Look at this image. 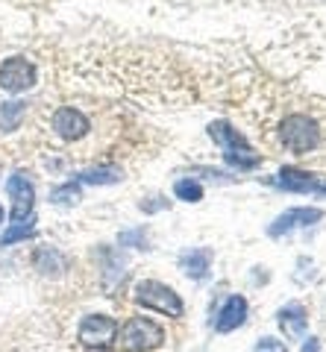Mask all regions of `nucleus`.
<instances>
[{
    "label": "nucleus",
    "mask_w": 326,
    "mask_h": 352,
    "mask_svg": "<svg viewBox=\"0 0 326 352\" xmlns=\"http://www.w3.org/2000/svg\"><path fill=\"white\" fill-rule=\"evenodd\" d=\"M209 135H212L215 144L221 147L224 162L230 164V168H235V170H253V168H259L262 156L250 147V141L232 124H226V120H212V124H209Z\"/></svg>",
    "instance_id": "1"
},
{
    "label": "nucleus",
    "mask_w": 326,
    "mask_h": 352,
    "mask_svg": "<svg viewBox=\"0 0 326 352\" xmlns=\"http://www.w3.org/2000/svg\"><path fill=\"white\" fill-rule=\"evenodd\" d=\"M320 138H323L320 124L314 118L303 115V112L288 115L279 124V141H282V147H285L288 153H294V156H309L312 150L320 147Z\"/></svg>",
    "instance_id": "2"
},
{
    "label": "nucleus",
    "mask_w": 326,
    "mask_h": 352,
    "mask_svg": "<svg viewBox=\"0 0 326 352\" xmlns=\"http://www.w3.org/2000/svg\"><path fill=\"white\" fill-rule=\"evenodd\" d=\"M135 302L144 305V308H153L159 314H168V317H182L186 314V305H182L180 294L171 288L165 282H156V279H144L135 285Z\"/></svg>",
    "instance_id": "3"
},
{
    "label": "nucleus",
    "mask_w": 326,
    "mask_h": 352,
    "mask_svg": "<svg viewBox=\"0 0 326 352\" xmlns=\"http://www.w3.org/2000/svg\"><path fill=\"white\" fill-rule=\"evenodd\" d=\"M165 340V329L153 323L150 317H129L121 329V346L129 352H144V349H159Z\"/></svg>",
    "instance_id": "4"
},
{
    "label": "nucleus",
    "mask_w": 326,
    "mask_h": 352,
    "mask_svg": "<svg viewBox=\"0 0 326 352\" xmlns=\"http://www.w3.org/2000/svg\"><path fill=\"white\" fill-rule=\"evenodd\" d=\"M80 344L89 349H106L115 344L118 338V323L109 314H85L80 323Z\"/></svg>",
    "instance_id": "5"
},
{
    "label": "nucleus",
    "mask_w": 326,
    "mask_h": 352,
    "mask_svg": "<svg viewBox=\"0 0 326 352\" xmlns=\"http://www.w3.org/2000/svg\"><path fill=\"white\" fill-rule=\"evenodd\" d=\"M36 85V65L27 56H12L0 65V88L6 94H21Z\"/></svg>",
    "instance_id": "6"
},
{
    "label": "nucleus",
    "mask_w": 326,
    "mask_h": 352,
    "mask_svg": "<svg viewBox=\"0 0 326 352\" xmlns=\"http://www.w3.org/2000/svg\"><path fill=\"white\" fill-rule=\"evenodd\" d=\"M50 126L62 141H83L91 132V120L85 118V112H80V109L59 106L50 118Z\"/></svg>",
    "instance_id": "7"
},
{
    "label": "nucleus",
    "mask_w": 326,
    "mask_h": 352,
    "mask_svg": "<svg viewBox=\"0 0 326 352\" xmlns=\"http://www.w3.org/2000/svg\"><path fill=\"white\" fill-rule=\"evenodd\" d=\"M320 217H323V212H320V208H314V206L288 208L285 214H279V217L274 220V223L268 226V235H270V238L291 235V232H297V229H309V226H314Z\"/></svg>",
    "instance_id": "8"
},
{
    "label": "nucleus",
    "mask_w": 326,
    "mask_h": 352,
    "mask_svg": "<svg viewBox=\"0 0 326 352\" xmlns=\"http://www.w3.org/2000/svg\"><path fill=\"white\" fill-rule=\"evenodd\" d=\"M6 194H9V200H12V217H15V223H18V220L32 217L36 188H32V182L27 179L24 173H12V176H9V179H6Z\"/></svg>",
    "instance_id": "9"
},
{
    "label": "nucleus",
    "mask_w": 326,
    "mask_h": 352,
    "mask_svg": "<svg viewBox=\"0 0 326 352\" xmlns=\"http://www.w3.org/2000/svg\"><path fill=\"white\" fill-rule=\"evenodd\" d=\"M279 188L285 191H297V194H318L326 197V182H320L318 176H312L306 170H297V168H282L274 179Z\"/></svg>",
    "instance_id": "10"
},
{
    "label": "nucleus",
    "mask_w": 326,
    "mask_h": 352,
    "mask_svg": "<svg viewBox=\"0 0 326 352\" xmlns=\"http://www.w3.org/2000/svg\"><path fill=\"white\" fill-rule=\"evenodd\" d=\"M244 320H247V300H244L241 294H232L230 300L224 302L221 311H217L215 329L221 335H226V332H235L238 326H244Z\"/></svg>",
    "instance_id": "11"
},
{
    "label": "nucleus",
    "mask_w": 326,
    "mask_h": 352,
    "mask_svg": "<svg viewBox=\"0 0 326 352\" xmlns=\"http://www.w3.org/2000/svg\"><path fill=\"white\" fill-rule=\"evenodd\" d=\"M212 267V250L200 247V250H188L180 256V270L186 273L188 279H206Z\"/></svg>",
    "instance_id": "12"
},
{
    "label": "nucleus",
    "mask_w": 326,
    "mask_h": 352,
    "mask_svg": "<svg viewBox=\"0 0 326 352\" xmlns=\"http://www.w3.org/2000/svg\"><path fill=\"white\" fill-rule=\"evenodd\" d=\"M279 317V329L285 332V338H303L306 335V326H309V314H306V308H303L300 302H291L285 305L282 311L276 314Z\"/></svg>",
    "instance_id": "13"
},
{
    "label": "nucleus",
    "mask_w": 326,
    "mask_h": 352,
    "mask_svg": "<svg viewBox=\"0 0 326 352\" xmlns=\"http://www.w3.org/2000/svg\"><path fill=\"white\" fill-rule=\"evenodd\" d=\"M32 264H36V270L41 273V276H59V273L68 270V258H65L59 250H50V247L36 250Z\"/></svg>",
    "instance_id": "14"
},
{
    "label": "nucleus",
    "mask_w": 326,
    "mask_h": 352,
    "mask_svg": "<svg viewBox=\"0 0 326 352\" xmlns=\"http://www.w3.org/2000/svg\"><path fill=\"white\" fill-rule=\"evenodd\" d=\"M124 179V170L118 164H100V168H89L77 173V182L83 185H115Z\"/></svg>",
    "instance_id": "15"
},
{
    "label": "nucleus",
    "mask_w": 326,
    "mask_h": 352,
    "mask_svg": "<svg viewBox=\"0 0 326 352\" xmlns=\"http://www.w3.org/2000/svg\"><path fill=\"white\" fill-rule=\"evenodd\" d=\"M27 115V103L24 100H12L0 106V129L3 132H15L21 126V120Z\"/></svg>",
    "instance_id": "16"
},
{
    "label": "nucleus",
    "mask_w": 326,
    "mask_h": 352,
    "mask_svg": "<svg viewBox=\"0 0 326 352\" xmlns=\"http://www.w3.org/2000/svg\"><path fill=\"white\" fill-rule=\"evenodd\" d=\"M173 197L182 203H200L203 200V185L197 179H177L173 185Z\"/></svg>",
    "instance_id": "17"
},
{
    "label": "nucleus",
    "mask_w": 326,
    "mask_h": 352,
    "mask_svg": "<svg viewBox=\"0 0 326 352\" xmlns=\"http://www.w3.org/2000/svg\"><path fill=\"white\" fill-rule=\"evenodd\" d=\"M80 185H74V182H65L59 185V188H53L50 191V203L53 206H74V203H80Z\"/></svg>",
    "instance_id": "18"
},
{
    "label": "nucleus",
    "mask_w": 326,
    "mask_h": 352,
    "mask_svg": "<svg viewBox=\"0 0 326 352\" xmlns=\"http://www.w3.org/2000/svg\"><path fill=\"white\" fill-rule=\"evenodd\" d=\"M32 223H36V220H32V217H27V220H18V223H15L12 229H9V232H3V238H0V247H9V244H15V241H24V238H30V235H32V229H36Z\"/></svg>",
    "instance_id": "19"
},
{
    "label": "nucleus",
    "mask_w": 326,
    "mask_h": 352,
    "mask_svg": "<svg viewBox=\"0 0 326 352\" xmlns=\"http://www.w3.org/2000/svg\"><path fill=\"white\" fill-rule=\"evenodd\" d=\"M121 247H141V250H147V232H144V229H129V232L121 235Z\"/></svg>",
    "instance_id": "20"
},
{
    "label": "nucleus",
    "mask_w": 326,
    "mask_h": 352,
    "mask_svg": "<svg viewBox=\"0 0 326 352\" xmlns=\"http://www.w3.org/2000/svg\"><path fill=\"white\" fill-rule=\"evenodd\" d=\"M253 352H288V346L282 344V340H276V338H262L253 346Z\"/></svg>",
    "instance_id": "21"
},
{
    "label": "nucleus",
    "mask_w": 326,
    "mask_h": 352,
    "mask_svg": "<svg viewBox=\"0 0 326 352\" xmlns=\"http://www.w3.org/2000/svg\"><path fill=\"white\" fill-rule=\"evenodd\" d=\"M153 203H141V212H159V208H165L168 203L162 200V197H150Z\"/></svg>",
    "instance_id": "22"
},
{
    "label": "nucleus",
    "mask_w": 326,
    "mask_h": 352,
    "mask_svg": "<svg viewBox=\"0 0 326 352\" xmlns=\"http://www.w3.org/2000/svg\"><path fill=\"white\" fill-rule=\"evenodd\" d=\"M303 352H320V340L318 338H309L306 344H303Z\"/></svg>",
    "instance_id": "23"
},
{
    "label": "nucleus",
    "mask_w": 326,
    "mask_h": 352,
    "mask_svg": "<svg viewBox=\"0 0 326 352\" xmlns=\"http://www.w3.org/2000/svg\"><path fill=\"white\" fill-rule=\"evenodd\" d=\"M3 217H6V214H3V206H0V223H3Z\"/></svg>",
    "instance_id": "24"
},
{
    "label": "nucleus",
    "mask_w": 326,
    "mask_h": 352,
    "mask_svg": "<svg viewBox=\"0 0 326 352\" xmlns=\"http://www.w3.org/2000/svg\"><path fill=\"white\" fill-rule=\"evenodd\" d=\"M91 352H109V349H91Z\"/></svg>",
    "instance_id": "25"
}]
</instances>
